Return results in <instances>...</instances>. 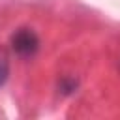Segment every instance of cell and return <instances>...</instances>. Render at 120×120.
I'll return each instance as SVG.
<instances>
[{
	"label": "cell",
	"instance_id": "1",
	"mask_svg": "<svg viewBox=\"0 0 120 120\" xmlns=\"http://www.w3.org/2000/svg\"><path fill=\"white\" fill-rule=\"evenodd\" d=\"M11 47H13V51L19 56L28 58V56H34L38 52V49H39V38L30 28H19L11 36Z\"/></svg>",
	"mask_w": 120,
	"mask_h": 120
},
{
	"label": "cell",
	"instance_id": "2",
	"mask_svg": "<svg viewBox=\"0 0 120 120\" xmlns=\"http://www.w3.org/2000/svg\"><path fill=\"white\" fill-rule=\"evenodd\" d=\"M8 75H9V60H8L6 52H4V51H0V84H4V82H6Z\"/></svg>",
	"mask_w": 120,
	"mask_h": 120
}]
</instances>
